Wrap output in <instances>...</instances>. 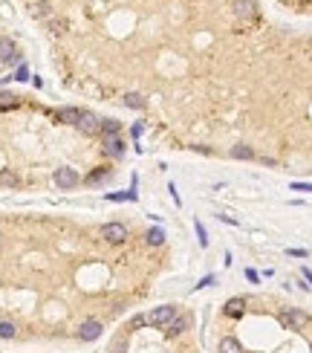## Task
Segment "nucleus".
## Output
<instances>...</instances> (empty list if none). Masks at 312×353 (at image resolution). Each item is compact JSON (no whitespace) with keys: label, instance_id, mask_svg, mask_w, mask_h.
Wrapping results in <instances>:
<instances>
[{"label":"nucleus","instance_id":"f257e3e1","mask_svg":"<svg viewBox=\"0 0 312 353\" xmlns=\"http://www.w3.org/2000/svg\"><path fill=\"white\" fill-rule=\"evenodd\" d=\"M307 321H310V316H307L304 310H298V307H286V310H280V324H283L286 330H304Z\"/></svg>","mask_w":312,"mask_h":353},{"label":"nucleus","instance_id":"f03ea898","mask_svg":"<svg viewBox=\"0 0 312 353\" xmlns=\"http://www.w3.org/2000/svg\"><path fill=\"white\" fill-rule=\"evenodd\" d=\"M101 237L107 243H125L127 240V226L125 223H104L101 226Z\"/></svg>","mask_w":312,"mask_h":353},{"label":"nucleus","instance_id":"7ed1b4c3","mask_svg":"<svg viewBox=\"0 0 312 353\" xmlns=\"http://www.w3.org/2000/svg\"><path fill=\"white\" fill-rule=\"evenodd\" d=\"M81 134H87V136H96L101 131V119L96 116V113H90V110H84L81 113V119H78V125H75Z\"/></svg>","mask_w":312,"mask_h":353},{"label":"nucleus","instance_id":"20e7f679","mask_svg":"<svg viewBox=\"0 0 312 353\" xmlns=\"http://www.w3.org/2000/svg\"><path fill=\"white\" fill-rule=\"evenodd\" d=\"M174 316H177V307H171V304H162V307H156V310H153V313L148 316V321L153 324V327H165V324L174 319Z\"/></svg>","mask_w":312,"mask_h":353},{"label":"nucleus","instance_id":"39448f33","mask_svg":"<svg viewBox=\"0 0 312 353\" xmlns=\"http://www.w3.org/2000/svg\"><path fill=\"white\" fill-rule=\"evenodd\" d=\"M234 15L240 20H249V17L257 15V3L254 0H234Z\"/></svg>","mask_w":312,"mask_h":353},{"label":"nucleus","instance_id":"423d86ee","mask_svg":"<svg viewBox=\"0 0 312 353\" xmlns=\"http://www.w3.org/2000/svg\"><path fill=\"white\" fill-rule=\"evenodd\" d=\"M55 185L58 188H72V185H78V174L72 168H58L55 171Z\"/></svg>","mask_w":312,"mask_h":353},{"label":"nucleus","instance_id":"0eeeda50","mask_svg":"<svg viewBox=\"0 0 312 353\" xmlns=\"http://www.w3.org/2000/svg\"><path fill=\"white\" fill-rule=\"evenodd\" d=\"M78 336L84 339V342H96V339L101 336V324L96 319H90V321H84L81 327H78Z\"/></svg>","mask_w":312,"mask_h":353},{"label":"nucleus","instance_id":"6e6552de","mask_svg":"<svg viewBox=\"0 0 312 353\" xmlns=\"http://www.w3.org/2000/svg\"><path fill=\"white\" fill-rule=\"evenodd\" d=\"M185 330H188V316H174V319L165 324V333L168 336H180Z\"/></svg>","mask_w":312,"mask_h":353},{"label":"nucleus","instance_id":"1a4fd4ad","mask_svg":"<svg viewBox=\"0 0 312 353\" xmlns=\"http://www.w3.org/2000/svg\"><path fill=\"white\" fill-rule=\"evenodd\" d=\"M223 310H226V316H231V319H240L243 310H246V298H229Z\"/></svg>","mask_w":312,"mask_h":353},{"label":"nucleus","instance_id":"9d476101","mask_svg":"<svg viewBox=\"0 0 312 353\" xmlns=\"http://www.w3.org/2000/svg\"><path fill=\"white\" fill-rule=\"evenodd\" d=\"M15 58H17L15 44H12L9 38H0V61H3V64H12Z\"/></svg>","mask_w":312,"mask_h":353},{"label":"nucleus","instance_id":"9b49d317","mask_svg":"<svg viewBox=\"0 0 312 353\" xmlns=\"http://www.w3.org/2000/svg\"><path fill=\"white\" fill-rule=\"evenodd\" d=\"M104 151L110 153V156H122V153H125V145H122L119 134H116V136H104Z\"/></svg>","mask_w":312,"mask_h":353},{"label":"nucleus","instance_id":"f8f14e48","mask_svg":"<svg viewBox=\"0 0 312 353\" xmlns=\"http://www.w3.org/2000/svg\"><path fill=\"white\" fill-rule=\"evenodd\" d=\"M81 113H84V110H78V107H64L58 116H61V122H66V125H78Z\"/></svg>","mask_w":312,"mask_h":353},{"label":"nucleus","instance_id":"ddd939ff","mask_svg":"<svg viewBox=\"0 0 312 353\" xmlns=\"http://www.w3.org/2000/svg\"><path fill=\"white\" fill-rule=\"evenodd\" d=\"M220 353H243V348H240V342L234 336H226L220 342Z\"/></svg>","mask_w":312,"mask_h":353},{"label":"nucleus","instance_id":"4468645a","mask_svg":"<svg viewBox=\"0 0 312 353\" xmlns=\"http://www.w3.org/2000/svg\"><path fill=\"white\" fill-rule=\"evenodd\" d=\"M125 104H127L130 110H145V104H148V101L142 99L139 93H125Z\"/></svg>","mask_w":312,"mask_h":353},{"label":"nucleus","instance_id":"2eb2a0df","mask_svg":"<svg viewBox=\"0 0 312 353\" xmlns=\"http://www.w3.org/2000/svg\"><path fill=\"white\" fill-rule=\"evenodd\" d=\"M104 200H136V188H130V191H119V194H116V191H107V194H104Z\"/></svg>","mask_w":312,"mask_h":353},{"label":"nucleus","instance_id":"dca6fc26","mask_svg":"<svg viewBox=\"0 0 312 353\" xmlns=\"http://www.w3.org/2000/svg\"><path fill=\"white\" fill-rule=\"evenodd\" d=\"M231 156H234V159H251L254 151H251L249 145H234V148H231Z\"/></svg>","mask_w":312,"mask_h":353},{"label":"nucleus","instance_id":"f3484780","mask_svg":"<svg viewBox=\"0 0 312 353\" xmlns=\"http://www.w3.org/2000/svg\"><path fill=\"white\" fill-rule=\"evenodd\" d=\"M101 131H104V136H116L122 131V125H119L116 119H104V122H101Z\"/></svg>","mask_w":312,"mask_h":353},{"label":"nucleus","instance_id":"a211bd4d","mask_svg":"<svg viewBox=\"0 0 312 353\" xmlns=\"http://www.w3.org/2000/svg\"><path fill=\"white\" fill-rule=\"evenodd\" d=\"M104 177H110V168H99L96 174H90V177H87V185H99Z\"/></svg>","mask_w":312,"mask_h":353},{"label":"nucleus","instance_id":"6ab92c4d","mask_svg":"<svg viewBox=\"0 0 312 353\" xmlns=\"http://www.w3.org/2000/svg\"><path fill=\"white\" fill-rule=\"evenodd\" d=\"M148 243H150V246L165 243V232H162V229H150V232H148Z\"/></svg>","mask_w":312,"mask_h":353},{"label":"nucleus","instance_id":"aec40b11","mask_svg":"<svg viewBox=\"0 0 312 353\" xmlns=\"http://www.w3.org/2000/svg\"><path fill=\"white\" fill-rule=\"evenodd\" d=\"M12 107H17V99L9 93H0V110H12Z\"/></svg>","mask_w":312,"mask_h":353},{"label":"nucleus","instance_id":"412c9836","mask_svg":"<svg viewBox=\"0 0 312 353\" xmlns=\"http://www.w3.org/2000/svg\"><path fill=\"white\" fill-rule=\"evenodd\" d=\"M194 229H197V240H199V246H208V232L202 229V223H199V220H194Z\"/></svg>","mask_w":312,"mask_h":353},{"label":"nucleus","instance_id":"4be33fe9","mask_svg":"<svg viewBox=\"0 0 312 353\" xmlns=\"http://www.w3.org/2000/svg\"><path fill=\"white\" fill-rule=\"evenodd\" d=\"M12 336H15V324L0 321V339H12Z\"/></svg>","mask_w":312,"mask_h":353},{"label":"nucleus","instance_id":"5701e85b","mask_svg":"<svg viewBox=\"0 0 312 353\" xmlns=\"http://www.w3.org/2000/svg\"><path fill=\"white\" fill-rule=\"evenodd\" d=\"M145 324H150L148 316H136V319L130 321V330H139V327H145Z\"/></svg>","mask_w":312,"mask_h":353},{"label":"nucleus","instance_id":"b1692460","mask_svg":"<svg viewBox=\"0 0 312 353\" xmlns=\"http://www.w3.org/2000/svg\"><path fill=\"white\" fill-rule=\"evenodd\" d=\"M0 183H6V185H17V177H15V174H9V171H3V174H0Z\"/></svg>","mask_w":312,"mask_h":353},{"label":"nucleus","instance_id":"393cba45","mask_svg":"<svg viewBox=\"0 0 312 353\" xmlns=\"http://www.w3.org/2000/svg\"><path fill=\"white\" fill-rule=\"evenodd\" d=\"M292 191H310L312 194V183H292Z\"/></svg>","mask_w":312,"mask_h":353},{"label":"nucleus","instance_id":"a878e982","mask_svg":"<svg viewBox=\"0 0 312 353\" xmlns=\"http://www.w3.org/2000/svg\"><path fill=\"white\" fill-rule=\"evenodd\" d=\"M15 78H17V81H26V78H29V70H26V67H17Z\"/></svg>","mask_w":312,"mask_h":353},{"label":"nucleus","instance_id":"bb28decb","mask_svg":"<svg viewBox=\"0 0 312 353\" xmlns=\"http://www.w3.org/2000/svg\"><path fill=\"white\" fill-rule=\"evenodd\" d=\"M214 281H217V278H214V275H205V278H202V281H199L197 286H199V289H202V286H211Z\"/></svg>","mask_w":312,"mask_h":353},{"label":"nucleus","instance_id":"cd10ccee","mask_svg":"<svg viewBox=\"0 0 312 353\" xmlns=\"http://www.w3.org/2000/svg\"><path fill=\"white\" fill-rule=\"evenodd\" d=\"M246 278H249V281H251V284H257V281H260V275H257L254 269H246Z\"/></svg>","mask_w":312,"mask_h":353},{"label":"nucleus","instance_id":"c85d7f7f","mask_svg":"<svg viewBox=\"0 0 312 353\" xmlns=\"http://www.w3.org/2000/svg\"><path fill=\"white\" fill-rule=\"evenodd\" d=\"M292 258H307V249H286Z\"/></svg>","mask_w":312,"mask_h":353},{"label":"nucleus","instance_id":"c756f323","mask_svg":"<svg viewBox=\"0 0 312 353\" xmlns=\"http://www.w3.org/2000/svg\"><path fill=\"white\" fill-rule=\"evenodd\" d=\"M304 278H307V281H310V286H312V272H310V269H304Z\"/></svg>","mask_w":312,"mask_h":353}]
</instances>
